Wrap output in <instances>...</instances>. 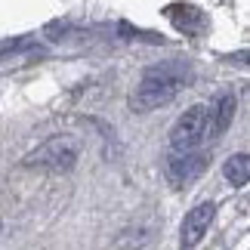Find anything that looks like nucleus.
Segmentation results:
<instances>
[{"instance_id":"obj_1","label":"nucleus","mask_w":250,"mask_h":250,"mask_svg":"<svg viewBox=\"0 0 250 250\" xmlns=\"http://www.w3.org/2000/svg\"><path fill=\"white\" fill-rule=\"evenodd\" d=\"M191 78H195V74H191V68L186 62L155 65V68H148L146 74H142L139 83H136V90L130 93V108L133 111L161 108V105H167L182 86H188Z\"/></svg>"},{"instance_id":"obj_2","label":"nucleus","mask_w":250,"mask_h":250,"mask_svg":"<svg viewBox=\"0 0 250 250\" xmlns=\"http://www.w3.org/2000/svg\"><path fill=\"white\" fill-rule=\"evenodd\" d=\"M78 158H81V142L68 133H59V136H50L46 142H41L34 151H28L25 167L46 170V173H68L74 170Z\"/></svg>"},{"instance_id":"obj_3","label":"nucleus","mask_w":250,"mask_h":250,"mask_svg":"<svg viewBox=\"0 0 250 250\" xmlns=\"http://www.w3.org/2000/svg\"><path fill=\"white\" fill-rule=\"evenodd\" d=\"M204 124H207V105H191L186 114L170 127V151L186 155V151H198L204 146Z\"/></svg>"},{"instance_id":"obj_4","label":"nucleus","mask_w":250,"mask_h":250,"mask_svg":"<svg viewBox=\"0 0 250 250\" xmlns=\"http://www.w3.org/2000/svg\"><path fill=\"white\" fill-rule=\"evenodd\" d=\"M204 170H207V155L204 151H186V155L170 151L167 161H164V173H167L170 186H176V188L191 186Z\"/></svg>"},{"instance_id":"obj_5","label":"nucleus","mask_w":250,"mask_h":250,"mask_svg":"<svg viewBox=\"0 0 250 250\" xmlns=\"http://www.w3.org/2000/svg\"><path fill=\"white\" fill-rule=\"evenodd\" d=\"M235 111H238V96L235 93H219L213 102L207 105V124H204V139L207 142H213L219 139L223 133L232 127V121H235Z\"/></svg>"},{"instance_id":"obj_6","label":"nucleus","mask_w":250,"mask_h":250,"mask_svg":"<svg viewBox=\"0 0 250 250\" xmlns=\"http://www.w3.org/2000/svg\"><path fill=\"white\" fill-rule=\"evenodd\" d=\"M213 216H216V204H213V201H201L198 207H191L188 213H186V219H182L179 247H182V250L198 247L201 241H204V235H207L210 223H213Z\"/></svg>"},{"instance_id":"obj_7","label":"nucleus","mask_w":250,"mask_h":250,"mask_svg":"<svg viewBox=\"0 0 250 250\" xmlns=\"http://www.w3.org/2000/svg\"><path fill=\"white\" fill-rule=\"evenodd\" d=\"M223 176L229 186H235V188H244L247 186V179H250V158L244 155V151H238V155H232L223 164Z\"/></svg>"}]
</instances>
